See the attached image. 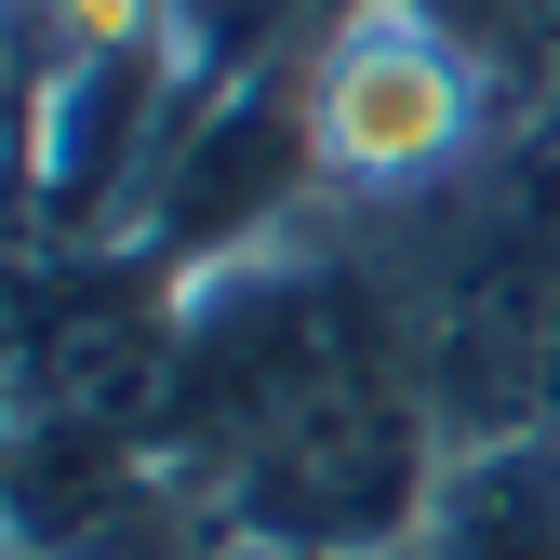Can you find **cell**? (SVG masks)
<instances>
[{
	"label": "cell",
	"mask_w": 560,
	"mask_h": 560,
	"mask_svg": "<svg viewBox=\"0 0 560 560\" xmlns=\"http://www.w3.org/2000/svg\"><path fill=\"white\" fill-rule=\"evenodd\" d=\"M400 560H560V428L454 454Z\"/></svg>",
	"instance_id": "cell-2"
},
{
	"label": "cell",
	"mask_w": 560,
	"mask_h": 560,
	"mask_svg": "<svg viewBox=\"0 0 560 560\" xmlns=\"http://www.w3.org/2000/svg\"><path fill=\"white\" fill-rule=\"evenodd\" d=\"M307 133L334 214H400L480 174L521 133V81L480 40L428 27L413 0H320L307 27Z\"/></svg>",
	"instance_id": "cell-1"
}]
</instances>
